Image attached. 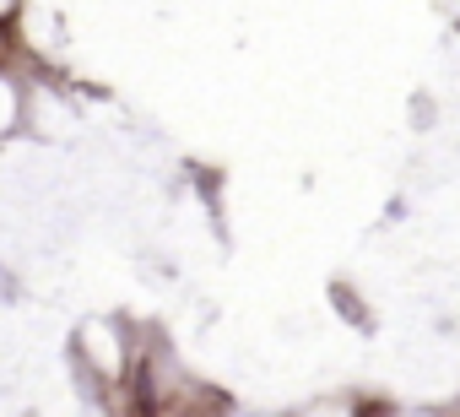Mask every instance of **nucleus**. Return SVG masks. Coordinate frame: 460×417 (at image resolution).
Wrapping results in <instances>:
<instances>
[]
</instances>
